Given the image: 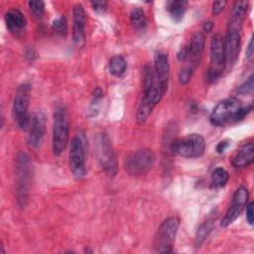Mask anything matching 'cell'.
<instances>
[{"mask_svg": "<svg viewBox=\"0 0 254 254\" xmlns=\"http://www.w3.org/2000/svg\"><path fill=\"white\" fill-rule=\"evenodd\" d=\"M192 70L193 69L190 66H187V67H184L181 69V71L179 73V82L182 85L189 83V81L190 80L191 75H192Z\"/></svg>", "mask_w": 254, "mask_h": 254, "instance_id": "cell-29", "label": "cell"}, {"mask_svg": "<svg viewBox=\"0 0 254 254\" xmlns=\"http://www.w3.org/2000/svg\"><path fill=\"white\" fill-rule=\"evenodd\" d=\"M52 30L54 33H56L57 35L60 36H64L66 34L67 31V22H66V18L64 16H60L58 18H56L53 21L52 24Z\"/></svg>", "mask_w": 254, "mask_h": 254, "instance_id": "cell-26", "label": "cell"}, {"mask_svg": "<svg viewBox=\"0 0 254 254\" xmlns=\"http://www.w3.org/2000/svg\"><path fill=\"white\" fill-rule=\"evenodd\" d=\"M28 145L31 148H38L45 137L46 118L42 111H36L31 115L28 127Z\"/></svg>", "mask_w": 254, "mask_h": 254, "instance_id": "cell-14", "label": "cell"}, {"mask_svg": "<svg viewBox=\"0 0 254 254\" xmlns=\"http://www.w3.org/2000/svg\"><path fill=\"white\" fill-rule=\"evenodd\" d=\"M248 8L247 1H236L233 5L232 12L228 21L227 30H233L240 32L246 12Z\"/></svg>", "mask_w": 254, "mask_h": 254, "instance_id": "cell-20", "label": "cell"}, {"mask_svg": "<svg viewBox=\"0 0 254 254\" xmlns=\"http://www.w3.org/2000/svg\"><path fill=\"white\" fill-rule=\"evenodd\" d=\"M29 9L33 16L37 19H41L45 13V3L43 1H29Z\"/></svg>", "mask_w": 254, "mask_h": 254, "instance_id": "cell-27", "label": "cell"}, {"mask_svg": "<svg viewBox=\"0 0 254 254\" xmlns=\"http://www.w3.org/2000/svg\"><path fill=\"white\" fill-rule=\"evenodd\" d=\"M156 156L150 149L143 148L131 153L124 161V169L130 176L146 175L154 166Z\"/></svg>", "mask_w": 254, "mask_h": 254, "instance_id": "cell-5", "label": "cell"}, {"mask_svg": "<svg viewBox=\"0 0 254 254\" xmlns=\"http://www.w3.org/2000/svg\"><path fill=\"white\" fill-rule=\"evenodd\" d=\"M154 71L163 95L167 92L170 79V64L168 56L163 52H156L154 56Z\"/></svg>", "mask_w": 254, "mask_h": 254, "instance_id": "cell-15", "label": "cell"}, {"mask_svg": "<svg viewBox=\"0 0 254 254\" xmlns=\"http://www.w3.org/2000/svg\"><path fill=\"white\" fill-rule=\"evenodd\" d=\"M86 142L83 134H76L70 142L69 167L72 175L76 179H82L86 175L85 167Z\"/></svg>", "mask_w": 254, "mask_h": 254, "instance_id": "cell-8", "label": "cell"}, {"mask_svg": "<svg viewBox=\"0 0 254 254\" xmlns=\"http://www.w3.org/2000/svg\"><path fill=\"white\" fill-rule=\"evenodd\" d=\"M180 227V219L177 216L166 218L158 227L154 238V249L159 253H170Z\"/></svg>", "mask_w": 254, "mask_h": 254, "instance_id": "cell-2", "label": "cell"}, {"mask_svg": "<svg viewBox=\"0 0 254 254\" xmlns=\"http://www.w3.org/2000/svg\"><path fill=\"white\" fill-rule=\"evenodd\" d=\"M253 52H254V48H253V38L250 39L249 43H248V46H247V49H246V56L248 59H250L253 55Z\"/></svg>", "mask_w": 254, "mask_h": 254, "instance_id": "cell-35", "label": "cell"}, {"mask_svg": "<svg viewBox=\"0 0 254 254\" xmlns=\"http://www.w3.org/2000/svg\"><path fill=\"white\" fill-rule=\"evenodd\" d=\"M241 106L240 101L235 97H228L219 101L209 116L211 124L214 126H223L227 123L234 122L236 113Z\"/></svg>", "mask_w": 254, "mask_h": 254, "instance_id": "cell-10", "label": "cell"}, {"mask_svg": "<svg viewBox=\"0 0 254 254\" xmlns=\"http://www.w3.org/2000/svg\"><path fill=\"white\" fill-rule=\"evenodd\" d=\"M96 153L102 170L109 178H114L118 172V162L115 151L107 134H99L96 138Z\"/></svg>", "mask_w": 254, "mask_h": 254, "instance_id": "cell-6", "label": "cell"}, {"mask_svg": "<svg viewBox=\"0 0 254 254\" xmlns=\"http://www.w3.org/2000/svg\"><path fill=\"white\" fill-rule=\"evenodd\" d=\"M227 2L226 1H216L212 3V7H211V12L213 15H218L222 12V10L224 9V7L226 6Z\"/></svg>", "mask_w": 254, "mask_h": 254, "instance_id": "cell-30", "label": "cell"}, {"mask_svg": "<svg viewBox=\"0 0 254 254\" xmlns=\"http://www.w3.org/2000/svg\"><path fill=\"white\" fill-rule=\"evenodd\" d=\"M32 176V164L29 156L24 153H18L16 157V177H17V196L19 203L23 206L28 199L29 187Z\"/></svg>", "mask_w": 254, "mask_h": 254, "instance_id": "cell-7", "label": "cell"}, {"mask_svg": "<svg viewBox=\"0 0 254 254\" xmlns=\"http://www.w3.org/2000/svg\"><path fill=\"white\" fill-rule=\"evenodd\" d=\"M205 37L202 32H195L190 40L188 48V60L190 64V67L193 69L199 63L203 49H204Z\"/></svg>", "mask_w": 254, "mask_h": 254, "instance_id": "cell-17", "label": "cell"}, {"mask_svg": "<svg viewBox=\"0 0 254 254\" xmlns=\"http://www.w3.org/2000/svg\"><path fill=\"white\" fill-rule=\"evenodd\" d=\"M212 28H213V23H212L211 21H207V22H205V23L203 24V26H202L203 31H204V32H206V33H209V32L212 30Z\"/></svg>", "mask_w": 254, "mask_h": 254, "instance_id": "cell-36", "label": "cell"}, {"mask_svg": "<svg viewBox=\"0 0 254 254\" xmlns=\"http://www.w3.org/2000/svg\"><path fill=\"white\" fill-rule=\"evenodd\" d=\"M5 23L11 34L19 36L25 30L27 21L24 14L19 9L12 8L5 14Z\"/></svg>", "mask_w": 254, "mask_h": 254, "instance_id": "cell-18", "label": "cell"}, {"mask_svg": "<svg viewBox=\"0 0 254 254\" xmlns=\"http://www.w3.org/2000/svg\"><path fill=\"white\" fill-rule=\"evenodd\" d=\"M107 3L105 1H94L91 2V6L95 11H103L106 8Z\"/></svg>", "mask_w": 254, "mask_h": 254, "instance_id": "cell-33", "label": "cell"}, {"mask_svg": "<svg viewBox=\"0 0 254 254\" xmlns=\"http://www.w3.org/2000/svg\"><path fill=\"white\" fill-rule=\"evenodd\" d=\"M108 68H109V72L112 75L116 77H120L125 73L127 69V62L120 55L113 56L109 61Z\"/></svg>", "mask_w": 254, "mask_h": 254, "instance_id": "cell-22", "label": "cell"}, {"mask_svg": "<svg viewBox=\"0 0 254 254\" xmlns=\"http://www.w3.org/2000/svg\"><path fill=\"white\" fill-rule=\"evenodd\" d=\"M209 57L211 67L207 72L208 79L213 80L219 76L224 64V45L223 37L220 34H214L210 40Z\"/></svg>", "mask_w": 254, "mask_h": 254, "instance_id": "cell-11", "label": "cell"}, {"mask_svg": "<svg viewBox=\"0 0 254 254\" xmlns=\"http://www.w3.org/2000/svg\"><path fill=\"white\" fill-rule=\"evenodd\" d=\"M213 226L214 223L212 219H207L199 225L194 237V244L196 247H199L206 240L211 230L213 229Z\"/></svg>", "mask_w": 254, "mask_h": 254, "instance_id": "cell-23", "label": "cell"}, {"mask_svg": "<svg viewBox=\"0 0 254 254\" xmlns=\"http://www.w3.org/2000/svg\"><path fill=\"white\" fill-rule=\"evenodd\" d=\"M30 94L31 85L28 82L20 84L15 92L12 111L14 120L21 130H27L29 127L31 119V115L29 114Z\"/></svg>", "mask_w": 254, "mask_h": 254, "instance_id": "cell-3", "label": "cell"}, {"mask_svg": "<svg viewBox=\"0 0 254 254\" xmlns=\"http://www.w3.org/2000/svg\"><path fill=\"white\" fill-rule=\"evenodd\" d=\"M72 39L77 45L85 40V11L82 4H75L72 10Z\"/></svg>", "mask_w": 254, "mask_h": 254, "instance_id": "cell-16", "label": "cell"}, {"mask_svg": "<svg viewBox=\"0 0 254 254\" xmlns=\"http://www.w3.org/2000/svg\"><path fill=\"white\" fill-rule=\"evenodd\" d=\"M163 96L164 95L161 92L153 65L146 64L143 67L142 73V97L140 101L156 106Z\"/></svg>", "mask_w": 254, "mask_h": 254, "instance_id": "cell-9", "label": "cell"}, {"mask_svg": "<svg viewBox=\"0 0 254 254\" xmlns=\"http://www.w3.org/2000/svg\"><path fill=\"white\" fill-rule=\"evenodd\" d=\"M177 57H178V60H179V61H185V60L188 59V48H187V46L184 47V48H182V49L178 52Z\"/></svg>", "mask_w": 254, "mask_h": 254, "instance_id": "cell-34", "label": "cell"}, {"mask_svg": "<svg viewBox=\"0 0 254 254\" xmlns=\"http://www.w3.org/2000/svg\"><path fill=\"white\" fill-rule=\"evenodd\" d=\"M205 150L204 138L199 134H189L183 138L173 141L171 151L183 158H199Z\"/></svg>", "mask_w": 254, "mask_h": 254, "instance_id": "cell-4", "label": "cell"}, {"mask_svg": "<svg viewBox=\"0 0 254 254\" xmlns=\"http://www.w3.org/2000/svg\"><path fill=\"white\" fill-rule=\"evenodd\" d=\"M246 219L247 222L252 225L253 221H254V211H253V202H249L248 204H246Z\"/></svg>", "mask_w": 254, "mask_h": 254, "instance_id": "cell-31", "label": "cell"}, {"mask_svg": "<svg viewBox=\"0 0 254 254\" xmlns=\"http://www.w3.org/2000/svg\"><path fill=\"white\" fill-rule=\"evenodd\" d=\"M249 198L248 190L244 186H240L233 193L231 204L228 207L225 215L221 219V226L227 227L233 223L244 210Z\"/></svg>", "mask_w": 254, "mask_h": 254, "instance_id": "cell-12", "label": "cell"}, {"mask_svg": "<svg viewBox=\"0 0 254 254\" xmlns=\"http://www.w3.org/2000/svg\"><path fill=\"white\" fill-rule=\"evenodd\" d=\"M69 139V117L64 105L59 104L54 112L53 124V152L60 156L66 148Z\"/></svg>", "mask_w": 254, "mask_h": 254, "instance_id": "cell-1", "label": "cell"}, {"mask_svg": "<svg viewBox=\"0 0 254 254\" xmlns=\"http://www.w3.org/2000/svg\"><path fill=\"white\" fill-rule=\"evenodd\" d=\"M224 45V64L227 68H232L236 64L241 47L240 32L227 30L225 37L223 38Z\"/></svg>", "mask_w": 254, "mask_h": 254, "instance_id": "cell-13", "label": "cell"}, {"mask_svg": "<svg viewBox=\"0 0 254 254\" xmlns=\"http://www.w3.org/2000/svg\"><path fill=\"white\" fill-rule=\"evenodd\" d=\"M254 161V145L253 143H245L234 154L231 159V165L234 168H245Z\"/></svg>", "mask_w": 254, "mask_h": 254, "instance_id": "cell-19", "label": "cell"}, {"mask_svg": "<svg viewBox=\"0 0 254 254\" xmlns=\"http://www.w3.org/2000/svg\"><path fill=\"white\" fill-rule=\"evenodd\" d=\"M228 146H229V141H228V140H222V141H220V142L216 145L215 150H216V152H217L218 154H222V153L225 152V150L228 148Z\"/></svg>", "mask_w": 254, "mask_h": 254, "instance_id": "cell-32", "label": "cell"}, {"mask_svg": "<svg viewBox=\"0 0 254 254\" xmlns=\"http://www.w3.org/2000/svg\"><path fill=\"white\" fill-rule=\"evenodd\" d=\"M253 74H251L237 89L236 92L239 94H248L253 91Z\"/></svg>", "mask_w": 254, "mask_h": 254, "instance_id": "cell-28", "label": "cell"}, {"mask_svg": "<svg viewBox=\"0 0 254 254\" xmlns=\"http://www.w3.org/2000/svg\"><path fill=\"white\" fill-rule=\"evenodd\" d=\"M130 21L132 26L137 31H142L147 26V18L144 10L140 7H136L132 9L130 12Z\"/></svg>", "mask_w": 254, "mask_h": 254, "instance_id": "cell-24", "label": "cell"}, {"mask_svg": "<svg viewBox=\"0 0 254 254\" xmlns=\"http://www.w3.org/2000/svg\"><path fill=\"white\" fill-rule=\"evenodd\" d=\"M229 179V175L223 168H216L211 174V187L218 189L224 187Z\"/></svg>", "mask_w": 254, "mask_h": 254, "instance_id": "cell-25", "label": "cell"}, {"mask_svg": "<svg viewBox=\"0 0 254 254\" xmlns=\"http://www.w3.org/2000/svg\"><path fill=\"white\" fill-rule=\"evenodd\" d=\"M167 10L171 18L175 22H180L187 10L188 2L187 1H169L167 3Z\"/></svg>", "mask_w": 254, "mask_h": 254, "instance_id": "cell-21", "label": "cell"}]
</instances>
